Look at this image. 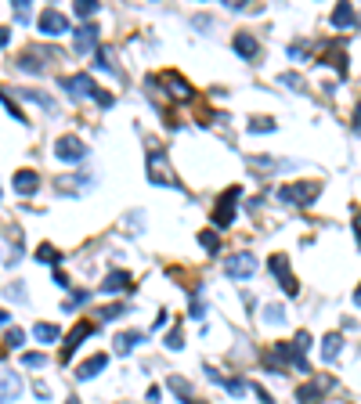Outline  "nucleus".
I'll return each instance as SVG.
<instances>
[{
    "label": "nucleus",
    "mask_w": 361,
    "mask_h": 404,
    "mask_svg": "<svg viewBox=\"0 0 361 404\" xmlns=\"http://www.w3.org/2000/svg\"><path fill=\"white\" fill-rule=\"evenodd\" d=\"M66 91H69L73 98H94L98 83H94L87 73H76V76H69V80H66Z\"/></svg>",
    "instance_id": "obj_10"
},
{
    "label": "nucleus",
    "mask_w": 361,
    "mask_h": 404,
    "mask_svg": "<svg viewBox=\"0 0 361 404\" xmlns=\"http://www.w3.org/2000/svg\"><path fill=\"white\" fill-rule=\"evenodd\" d=\"M22 339H26L22 329H8V347H22Z\"/></svg>",
    "instance_id": "obj_38"
},
{
    "label": "nucleus",
    "mask_w": 361,
    "mask_h": 404,
    "mask_svg": "<svg viewBox=\"0 0 361 404\" xmlns=\"http://www.w3.org/2000/svg\"><path fill=\"white\" fill-rule=\"evenodd\" d=\"M105 365H109V354H94L91 361H83V365L76 368V379L87 382V379H94L98 372H105Z\"/></svg>",
    "instance_id": "obj_13"
},
{
    "label": "nucleus",
    "mask_w": 361,
    "mask_h": 404,
    "mask_svg": "<svg viewBox=\"0 0 361 404\" xmlns=\"http://www.w3.org/2000/svg\"><path fill=\"white\" fill-rule=\"evenodd\" d=\"M8 322H11V314H8V311H0V329H4Z\"/></svg>",
    "instance_id": "obj_49"
},
{
    "label": "nucleus",
    "mask_w": 361,
    "mask_h": 404,
    "mask_svg": "<svg viewBox=\"0 0 361 404\" xmlns=\"http://www.w3.org/2000/svg\"><path fill=\"white\" fill-rule=\"evenodd\" d=\"M15 66L22 69V73H33V76H40V73H44V61H40V54H36V51H26L22 58L15 61Z\"/></svg>",
    "instance_id": "obj_23"
},
{
    "label": "nucleus",
    "mask_w": 361,
    "mask_h": 404,
    "mask_svg": "<svg viewBox=\"0 0 361 404\" xmlns=\"http://www.w3.org/2000/svg\"><path fill=\"white\" fill-rule=\"evenodd\" d=\"M123 314V307H105V311H98V317H105V322H109V317H119Z\"/></svg>",
    "instance_id": "obj_44"
},
{
    "label": "nucleus",
    "mask_w": 361,
    "mask_h": 404,
    "mask_svg": "<svg viewBox=\"0 0 361 404\" xmlns=\"http://www.w3.org/2000/svg\"><path fill=\"white\" fill-rule=\"evenodd\" d=\"M0 101H4V109H8V112H11L15 119H26V116H22V109H18V105H15L11 98H4V94H0Z\"/></svg>",
    "instance_id": "obj_39"
},
{
    "label": "nucleus",
    "mask_w": 361,
    "mask_h": 404,
    "mask_svg": "<svg viewBox=\"0 0 361 404\" xmlns=\"http://www.w3.org/2000/svg\"><path fill=\"white\" fill-rule=\"evenodd\" d=\"M354 22H358V18H354V8H351V4H336L332 26H336V29H354Z\"/></svg>",
    "instance_id": "obj_20"
},
{
    "label": "nucleus",
    "mask_w": 361,
    "mask_h": 404,
    "mask_svg": "<svg viewBox=\"0 0 361 404\" xmlns=\"http://www.w3.org/2000/svg\"><path fill=\"white\" fill-rule=\"evenodd\" d=\"M166 387H170V394H174L181 404H202V401H196L192 387H188V382H184L181 375H170V379H166Z\"/></svg>",
    "instance_id": "obj_16"
},
{
    "label": "nucleus",
    "mask_w": 361,
    "mask_h": 404,
    "mask_svg": "<svg viewBox=\"0 0 361 404\" xmlns=\"http://www.w3.org/2000/svg\"><path fill=\"white\" fill-rule=\"evenodd\" d=\"M22 365H26V368H44L47 357H44V354H22Z\"/></svg>",
    "instance_id": "obj_34"
},
{
    "label": "nucleus",
    "mask_w": 361,
    "mask_h": 404,
    "mask_svg": "<svg viewBox=\"0 0 361 404\" xmlns=\"http://www.w3.org/2000/svg\"><path fill=\"white\" fill-rule=\"evenodd\" d=\"M33 336L40 339V343H54V339H58V325L40 322V325H33Z\"/></svg>",
    "instance_id": "obj_25"
},
{
    "label": "nucleus",
    "mask_w": 361,
    "mask_h": 404,
    "mask_svg": "<svg viewBox=\"0 0 361 404\" xmlns=\"http://www.w3.org/2000/svg\"><path fill=\"white\" fill-rule=\"evenodd\" d=\"M94 101H98V105H101V109H112V105H116V98H112V94H109V91H101V87H98V91H94Z\"/></svg>",
    "instance_id": "obj_36"
},
{
    "label": "nucleus",
    "mask_w": 361,
    "mask_h": 404,
    "mask_svg": "<svg viewBox=\"0 0 361 404\" xmlns=\"http://www.w3.org/2000/svg\"><path fill=\"white\" fill-rule=\"evenodd\" d=\"M87 296H91V292H76V296H69V300H66V311H73V307H80L83 300H87Z\"/></svg>",
    "instance_id": "obj_42"
},
{
    "label": "nucleus",
    "mask_w": 361,
    "mask_h": 404,
    "mask_svg": "<svg viewBox=\"0 0 361 404\" xmlns=\"http://www.w3.org/2000/svg\"><path fill=\"white\" fill-rule=\"evenodd\" d=\"M126 285H131V274H126V271H112L109 278L101 282V292H105V296H116V292L126 289Z\"/></svg>",
    "instance_id": "obj_18"
},
{
    "label": "nucleus",
    "mask_w": 361,
    "mask_h": 404,
    "mask_svg": "<svg viewBox=\"0 0 361 404\" xmlns=\"http://www.w3.org/2000/svg\"><path fill=\"white\" fill-rule=\"evenodd\" d=\"M8 40H11V29H8V26H0V47H8Z\"/></svg>",
    "instance_id": "obj_47"
},
{
    "label": "nucleus",
    "mask_w": 361,
    "mask_h": 404,
    "mask_svg": "<svg viewBox=\"0 0 361 404\" xmlns=\"http://www.w3.org/2000/svg\"><path fill=\"white\" fill-rule=\"evenodd\" d=\"M51 278H54V285H61V289H66V285H69V278H66V271H54V274H51Z\"/></svg>",
    "instance_id": "obj_46"
},
{
    "label": "nucleus",
    "mask_w": 361,
    "mask_h": 404,
    "mask_svg": "<svg viewBox=\"0 0 361 404\" xmlns=\"http://www.w3.org/2000/svg\"><path fill=\"white\" fill-rule=\"evenodd\" d=\"M36 260H40V264H54V260H61V257L54 253L51 242H44V246H36Z\"/></svg>",
    "instance_id": "obj_29"
},
{
    "label": "nucleus",
    "mask_w": 361,
    "mask_h": 404,
    "mask_svg": "<svg viewBox=\"0 0 361 404\" xmlns=\"http://www.w3.org/2000/svg\"><path fill=\"white\" fill-rule=\"evenodd\" d=\"M339 350H344V336H339V332H329V336L322 339V357H325V361H336Z\"/></svg>",
    "instance_id": "obj_22"
},
{
    "label": "nucleus",
    "mask_w": 361,
    "mask_h": 404,
    "mask_svg": "<svg viewBox=\"0 0 361 404\" xmlns=\"http://www.w3.org/2000/svg\"><path fill=\"white\" fill-rule=\"evenodd\" d=\"M325 397V387H318V382H304L300 390H296V401L300 404H322Z\"/></svg>",
    "instance_id": "obj_19"
},
{
    "label": "nucleus",
    "mask_w": 361,
    "mask_h": 404,
    "mask_svg": "<svg viewBox=\"0 0 361 404\" xmlns=\"http://www.w3.org/2000/svg\"><path fill=\"white\" fill-rule=\"evenodd\" d=\"M184 347V332L174 329V332H166V350H181Z\"/></svg>",
    "instance_id": "obj_31"
},
{
    "label": "nucleus",
    "mask_w": 361,
    "mask_h": 404,
    "mask_svg": "<svg viewBox=\"0 0 361 404\" xmlns=\"http://www.w3.org/2000/svg\"><path fill=\"white\" fill-rule=\"evenodd\" d=\"M322 58H329V66H336L339 76H347V54H339V44H325Z\"/></svg>",
    "instance_id": "obj_21"
},
{
    "label": "nucleus",
    "mask_w": 361,
    "mask_h": 404,
    "mask_svg": "<svg viewBox=\"0 0 361 404\" xmlns=\"http://www.w3.org/2000/svg\"><path fill=\"white\" fill-rule=\"evenodd\" d=\"M73 47H76L80 54L94 51V47H98V26H87V22H83V26L73 33Z\"/></svg>",
    "instance_id": "obj_11"
},
{
    "label": "nucleus",
    "mask_w": 361,
    "mask_h": 404,
    "mask_svg": "<svg viewBox=\"0 0 361 404\" xmlns=\"http://www.w3.org/2000/svg\"><path fill=\"white\" fill-rule=\"evenodd\" d=\"M18 394H22V379L4 372V375H0V404H11Z\"/></svg>",
    "instance_id": "obj_15"
},
{
    "label": "nucleus",
    "mask_w": 361,
    "mask_h": 404,
    "mask_svg": "<svg viewBox=\"0 0 361 404\" xmlns=\"http://www.w3.org/2000/svg\"><path fill=\"white\" fill-rule=\"evenodd\" d=\"M83 188H87V181H83V174H69L66 181H58V191H61V195H80Z\"/></svg>",
    "instance_id": "obj_24"
},
{
    "label": "nucleus",
    "mask_w": 361,
    "mask_h": 404,
    "mask_svg": "<svg viewBox=\"0 0 361 404\" xmlns=\"http://www.w3.org/2000/svg\"><path fill=\"white\" fill-rule=\"evenodd\" d=\"M54 156H58V163H80V159H87V144L76 134H61L54 141Z\"/></svg>",
    "instance_id": "obj_4"
},
{
    "label": "nucleus",
    "mask_w": 361,
    "mask_h": 404,
    "mask_svg": "<svg viewBox=\"0 0 361 404\" xmlns=\"http://www.w3.org/2000/svg\"><path fill=\"white\" fill-rule=\"evenodd\" d=\"M22 98H33L36 105H44V109H54V101H51L44 91H22Z\"/></svg>",
    "instance_id": "obj_32"
},
{
    "label": "nucleus",
    "mask_w": 361,
    "mask_h": 404,
    "mask_svg": "<svg viewBox=\"0 0 361 404\" xmlns=\"http://www.w3.org/2000/svg\"><path fill=\"white\" fill-rule=\"evenodd\" d=\"M15 18H18V22H22V26H29V18H33V8L26 4V0H15Z\"/></svg>",
    "instance_id": "obj_30"
},
{
    "label": "nucleus",
    "mask_w": 361,
    "mask_h": 404,
    "mask_svg": "<svg viewBox=\"0 0 361 404\" xmlns=\"http://www.w3.org/2000/svg\"><path fill=\"white\" fill-rule=\"evenodd\" d=\"M253 394H257V397H260V404H271V397H267V394H264L260 387H253Z\"/></svg>",
    "instance_id": "obj_48"
},
{
    "label": "nucleus",
    "mask_w": 361,
    "mask_h": 404,
    "mask_svg": "<svg viewBox=\"0 0 361 404\" xmlns=\"http://www.w3.org/2000/svg\"><path fill=\"white\" fill-rule=\"evenodd\" d=\"M224 271H228V278H249V274H257V257L253 253H235L224 264Z\"/></svg>",
    "instance_id": "obj_6"
},
{
    "label": "nucleus",
    "mask_w": 361,
    "mask_h": 404,
    "mask_svg": "<svg viewBox=\"0 0 361 404\" xmlns=\"http://www.w3.org/2000/svg\"><path fill=\"white\" fill-rule=\"evenodd\" d=\"M260 317H264V322H271V325H282V322H286V307H282V304H267V307L260 311Z\"/></svg>",
    "instance_id": "obj_26"
},
{
    "label": "nucleus",
    "mask_w": 361,
    "mask_h": 404,
    "mask_svg": "<svg viewBox=\"0 0 361 404\" xmlns=\"http://www.w3.org/2000/svg\"><path fill=\"white\" fill-rule=\"evenodd\" d=\"M224 8H228V11H246L249 0H224Z\"/></svg>",
    "instance_id": "obj_43"
},
{
    "label": "nucleus",
    "mask_w": 361,
    "mask_h": 404,
    "mask_svg": "<svg viewBox=\"0 0 361 404\" xmlns=\"http://www.w3.org/2000/svg\"><path fill=\"white\" fill-rule=\"evenodd\" d=\"M318 195H322V184H318V181H293V184H282V188H279V199H282L286 206H296V209L311 206Z\"/></svg>",
    "instance_id": "obj_1"
},
{
    "label": "nucleus",
    "mask_w": 361,
    "mask_h": 404,
    "mask_svg": "<svg viewBox=\"0 0 361 404\" xmlns=\"http://www.w3.org/2000/svg\"><path fill=\"white\" fill-rule=\"evenodd\" d=\"M8 300H26V292H22V285H11V289H8Z\"/></svg>",
    "instance_id": "obj_45"
},
{
    "label": "nucleus",
    "mask_w": 361,
    "mask_h": 404,
    "mask_svg": "<svg viewBox=\"0 0 361 404\" xmlns=\"http://www.w3.org/2000/svg\"><path fill=\"white\" fill-rule=\"evenodd\" d=\"M271 274H274V278H279L282 282V289L289 292V296H296V278H293V274H289V260L282 257V253H274V257H271Z\"/></svg>",
    "instance_id": "obj_8"
},
{
    "label": "nucleus",
    "mask_w": 361,
    "mask_h": 404,
    "mask_svg": "<svg viewBox=\"0 0 361 404\" xmlns=\"http://www.w3.org/2000/svg\"><path fill=\"white\" fill-rule=\"evenodd\" d=\"M138 343H145V332H116V339H112V350L119 354V357H126Z\"/></svg>",
    "instance_id": "obj_14"
},
{
    "label": "nucleus",
    "mask_w": 361,
    "mask_h": 404,
    "mask_svg": "<svg viewBox=\"0 0 361 404\" xmlns=\"http://www.w3.org/2000/svg\"><path fill=\"white\" fill-rule=\"evenodd\" d=\"M199 242H202L206 253H217V249H221V239H217V231H214V227H206L202 235H199Z\"/></svg>",
    "instance_id": "obj_28"
},
{
    "label": "nucleus",
    "mask_w": 361,
    "mask_h": 404,
    "mask_svg": "<svg viewBox=\"0 0 361 404\" xmlns=\"http://www.w3.org/2000/svg\"><path fill=\"white\" fill-rule=\"evenodd\" d=\"M231 47H235V54H242L246 61L260 54V44H257V36H253V33H235V40H231Z\"/></svg>",
    "instance_id": "obj_12"
},
{
    "label": "nucleus",
    "mask_w": 361,
    "mask_h": 404,
    "mask_svg": "<svg viewBox=\"0 0 361 404\" xmlns=\"http://www.w3.org/2000/svg\"><path fill=\"white\" fill-rule=\"evenodd\" d=\"M271 130H274L271 119H253V123H249V134H271Z\"/></svg>",
    "instance_id": "obj_33"
},
{
    "label": "nucleus",
    "mask_w": 361,
    "mask_h": 404,
    "mask_svg": "<svg viewBox=\"0 0 361 404\" xmlns=\"http://www.w3.org/2000/svg\"><path fill=\"white\" fill-rule=\"evenodd\" d=\"M217 382H221V387H224L228 394H235V397H242V394H246V387H242L239 379H217Z\"/></svg>",
    "instance_id": "obj_35"
},
{
    "label": "nucleus",
    "mask_w": 361,
    "mask_h": 404,
    "mask_svg": "<svg viewBox=\"0 0 361 404\" xmlns=\"http://www.w3.org/2000/svg\"><path fill=\"white\" fill-rule=\"evenodd\" d=\"M148 181L163 184V188H181L177 177L166 170V152H163V148H152V152H148Z\"/></svg>",
    "instance_id": "obj_2"
},
{
    "label": "nucleus",
    "mask_w": 361,
    "mask_h": 404,
    "mask_svg": "<svg viewBox=\"0 0 361 404\" xmlns=\"http://www.w3.org/2000/svg\"><path fill=\"white\" fill-rule=\"evenodd\" d=\"M159 80H163V87H166V94L174 98V101H192V94H196V91L188 87V83H184V80H181L177 73H163Z\"/></svg>",
    "instance_id": "obj_9"
},
{
    "label": "nucleus",
    "mask_w": 361,
    "mask_h": 404,
    "mask_svg": "<svg viewBox=\"0 0 361 404\" xmlns=\"http://www.w3.org/2000/svg\"><path fill=\"white\" fill-rule=\"evenodd\" d=\"M94 332H98V325H91V322H80V325H76V329L66 336V350H61V365H66V361L76 354V347H80L87 336H94Z\"/></svg>",
    "instance_id": "obj_7"
},
{
    "label": "nucleus",
    "mask_w": 361,
    "mask_h": 404,
    "mask_svg": "<svg viewBox=\"0 0 361 404\" xmlns=\"http://www.w3.org/2000/svg\"><path fill=\"white\" fill-rule=\"evenodd\" d=\"M188 296H192V317H196V322H202V317H206V307L196 300V292H188Z\"/></svg>",
    "instance_id": "obj_40"
},
{
    "label": "nucleus",
    "mask_w": 361,
    "mask_h": 404,
    "mask_svg": "<svg viewBox=\"0 0 361 404\" xmlns=\"http://www.w3.org/2000/svg\"><path fill=\"white\" fill-rule=\"evenodd\" d=\"M73 11H76V18H83V22H87L91 15H98V0H76Z\"/></svg>",
    "instance_id": "obj_27"
},
{
    "label": "nucleus",
    "mask_w": 361,
    "mask_h": 404,
    "mask_svg": "<svg viewBox=\"0 0 361 404\" xmlns=\"http://www.w3.org/2000/svg\"><path fill=\"white\" fill-rule=\"evenodd\" d=\"M282 83H286V87H293V91H300V87H304V80L296 76V73H282Z\"/></svg>",
    "instance_id": "obj_37"
},
{
    "label": "nucleus",
    "mask_w": 361,
    "mask_h": 404,
    "mask_svg": "<svg viewBox=\"0 0 361 404\" xmlns=\"http://www.w3.org/2000/svg\"><path fill=\"white\" fill-rule=\"evenodd\" d=\"M66 404H80V401H76V397H69V401H66Z\"/></svg>",
    "instance_id": "obj_50"
},
{
    "label": "nucleus",
    "mask_w": 361,
    "mask_h": 404,
    "mask_svg": "<svg viewBox=\"0 0 361 404\" xmlns=\"http://www.w3.org/2000/svg\"><path fill=\"white\" fill-rule=\"evenodd\" d=\"M40 33H44V36H66L73 29H69V18L61 15L58 8H47L44 15H40Z\"/></svg>",
    "instance_id": "obj_5"
},
{
    "label": "nucleus",
    "mask_w": 361,
    "mask_h": 404,
    "mask_svg": "<svg viewBox=\"0 0 361 404\" xmlns=\"http://www.w3.org/2000/svg\"><path fill=\"white\" fill-rule=\"evenodd\" d=\"M304 54H307V44H289V58L293 61H300Z\"/></svg>",
    "instance_id": "obj_41"
},
{
    "label": "nucleus",
    "mask_w": 361,
    "mask_h": 404,
    "mask_svg": "<svg viewBox=\"0 0 361 404\" xmlns=\"http://www.w3.org/2000/svg\"><path fill=\"white\" fill-rule=\"evenodd\" d=\"M242 199V188H235L231 184L224 195L217 199V206H214V224L217 227H231V220H235V202Z\"/></svg>",
    "instance_id": "obj_3"
},
{
    "label": "nucleus",
    "mask_w": 361,
    "mask_h": 404,
    "mask_svg": "<svg viewBox=\"0 0 361 404\" xmlns=\"http://www.w3.org/2000/svg\"><path fill=\"white\" fill-rule=\"evenodd\" d=\"M36 188H40V177L33 174V170H18L15 174V191L18 195H33Z\"/></svg>",
    "instance_id": "obj_17"
}]
</instances>
